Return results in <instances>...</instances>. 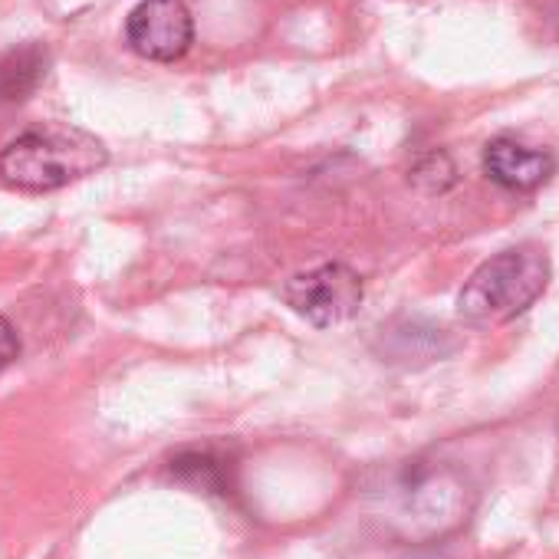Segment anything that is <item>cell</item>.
<instances>
[{"label": "cell", "mask_w": 559, "mask_h": 559, "mask_svg": "<svg viewBox=\"0 0 559 559\" xmlns=\"http://www.w3.org/2000/svg\"><path fill=\"white\" fill-rule=\"evenodd\" d=\"M402 559H448V556H441V552H408Z\"/></svg>", "instance_id": "cell-8"}, {"label": "cell", "mask_w": 559, "mask_h": 559, "mask_svg": "<svg viewBox=\"0 0 559 559\" xmlns=\"http://www.w3.org/2000/svg\"><path fill=\"white\" fill-rule=\"evenodd\" d=\"M47 63L50 57L40 44H27L0 57V103L27 99L47 76Z\"/></svg>", "instance_id": "cell-6"}, {"label": "cell", "mask_w": 559, "mask_h": 559, "mask_svg": "<svg viewBox=\"0 0 559 559\" xmlns=\"http://www.w3.org/2000/svg\"><path fill=\"white\" fill-rule=\"evenodd\" d=\"M109 162L106 145L83 129H34L0 152V181L14 191H57Z\"/></svg>", "instance_id": "cell-1"}, {"label": "cell", "mask_w": 559, "mask_h": 559, "mask_svg": "<svg viewBox=\"0 0 559 559\" xmlns=\"http://www.w3.org/2000/svg\"><path fill=\"white\" fill-rule=\"evenodd\" d=\"M556 158L543 148H530L510 135H497L484 148V175L507 191H533L549 181Z\"/></svg>", "instance_id": "cell-5"}, {"label": "cell", "mask_w": 559, "mask_h": 559, "mask_svg": "<svg viewBox=\"0 0 559 559\" xmlns=\"http://www.w3.org/2000/svg\"><path fill=\"white\" fill-rule=\"evenodd\" d=\"M284 304L313 326H336L359 313L362 280L346 263H323L287 280Z\"/></svg>", "instance_id": "cell-3"}, {"label": "cell", "mask_w": 559, "mask_h": 559, "mask_svg": "<svg viewBox=\"0 0 559 559\" xmlns=\"http://www.w3.org/2000/svg\"><path fill=\"white\" fill-rule=\"evenodd\" d=\"M556 435H559V415H556Z\"/></svg>", "instance_id": "cell-9"}, {"label": "cell", "mask_w": 559, "mask_h": 559, "mask_svg": "<svg viewBox=\"0 0 559 559\" xmlns=\"http://www.w3.org/2000/svg\"><path fill=\"white\" fill-rule=\"evenodd\" d=\"M549 284V257L533 247H510L484 260L457 297V313L474 326H497L530 310Z\"/></svg>", "instance_id": "cell-2"}, {"label": "cell", "mask_w": 559, "mask_h": 559, "mask_svg": "<svg viewBox=\"0 0 559 559\" xmlns=\"http://www.w3.org/2000/svg\"><path fill=\"white\" fill-rule=\"evenodd\" d=\"M194 21L181 0H142L126 17V44L152 63H175L191 50Z\"/></svg>", "instance_id": "cell-4"}, {"label": "cell", "mask_w": 559, "mask_h": 559, "mask_svg": "<svg viewBox=\"0 0 559 559\" xmlns=\"http://www.w3.org/2000/svg\"><path fill=\"white\" fill-rule=\"evenodd\" d=\"M21 356V336L11 320L0 317V372H4Z\"/></svg>", "instance_id": "cell-7"}]
</instances>
